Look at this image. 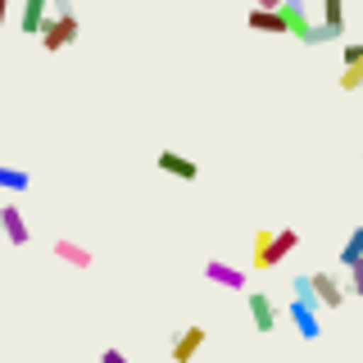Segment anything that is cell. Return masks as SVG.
<instances>
[{
  "label": "cell",
  "mask_w": 363,
  "mask_h": 363,
  "mask_svg": "<svg viewBox=\"0 0 363 363\" xmlns=\"http://www.w3.org/2000/svg\"><path fill=\"white\" fill-rule=\"evenodd\" d=\"M281 5H295V9H304V0H281Z\"/></svg>",
  "instance_id": "484cf974"
},
{
  "label": "cell",
  "mask_w": 363,
  "mask_h": 363,
  "mask_svg": "<svg viewBox=\"0 0 363 363\" xmlns=\"http://www.w3.org/2000/svg\"><path fill=\"white\" fill-rule=\"evenodd\" d=\"M336 259H340V268H345V272L354 268V264H363V227H354V232L345 236V245H340Z\"/></svg>",
  "instance_id": "9a60e30c"
},
{
  "label": "cell",
  "mask_w": 363,
  "mask_h": 363,
  "mask_svg": "<svg viewBox=\"0 0 363 363\" xmlns=\"http://www.w3.org/2000/svg\"><path fill=\"white\" fill-rule=\"evenodd\" d=\"M345 68H363V41H345Z\"/></svg>",
  "instance_id": "ac0fdd59"
},
{
  "label": "cell",
  "mask_w": 363,
  "mask_h": 363,
  "mask_svg": "<svg viewBox=\"0 0 363 363\" xmlns=\"http://www.w3.org/2000/svg\"><path fill=\"white\" fill-rule=\"evenodd\" d=\"M327 41H336V37L323 28V23H313V32H309V41H304V45H327Z\"/></svg>",
  "instance_id": "7402d4cb"
},
{
  "label": "cell",
  "mask_w": 363,
  "mask_h": 363,
  "mask_svg": "<svg viewBox=\"0 0 363 363\" xmlns=\"http://www.w3.org/2000/svg\"><path fill=\"white\" fill-rule=\"evenodd\" d=\"M77 37H82V23H77V18H45V28H41L37 41L55 55V50H68Z\"/></svg>",
  "instance_id": "7a4b0ae2"
},
{
  "label": "cell",
  "mask_w": 363,
  "mask_h": 363,
  "mask_svg": "<svg viewBox=\"0 0 363 363\" xmlns=\"http://www.w3.org/2000/svg\"><path fill=\"white\" fill-rule=\"evenodd\" d=\"M50 250H55V259H60V264H68V268H91V250L77 245V241H68V236H60Z\"/></svg>",
  "instance_id": "7c38bea8"
},
{
  "label": "cell",
  "mask_w": 363,
  "mask_h": 363,
  "mask_svg": "<svg viewBox=\"0 0 363 363\" xmlns=\"http://www.w3.org/2000/svg\"><path fill=\"white\" fill-rule=\"evenodd\" d=\"M286 318L295 323V332H300L304 340H318V336H323V318H318V309H309V304H295V300H291Z\"/></svg>",
  "instance_id": "30bf717a"
},
{
  "label": "cell",
  "mask_w": 363,
  "mask_h": 363,
  "mask_svg": "<svg viewBox=\"0 0 363 363\" xmlns=\"http://www.w3.org/2000/svg\"><path fill=\"white\" fill-rule=\"evenodd\" d=\"M295 245H300V232H295V227H281V232H268L264 227V232H255V255H250V264H255L259 272L277 268Z\"/></svg>",
  "instance_id": "6da1fadb"
},
{
  "label": "cell",
  "mask_w": 363,
  "mask_h": 363,
  "mask_svg": "<svg viewBox=\"0 0 363 363\" xmlns=\"http://www.w3.org/2000/svg\"><path fill=\"white\" fill-rule=\"evenodd\" d=\"M245 304H250V318H255V332H272V327H277V304L268 300L264 291H250L245 295Z\"/></svg>",
  "instance_id": "ba28073f"
},
{
  "label": "cell",
  "mask_w": 363,
  "mask_h": 363,
  "mask_svg": "<svg viewBox=\"0 0 363 363\" xmlns=\"http://www.w3.org/2000/svg\"><path fill=\"white\" fill-rule=\"evenodd\" d=\"M313 281V295H318V309H340L345 304V281L336 272H309Z\"/></svg>",
  "instance_id": "277c9868"
},
{
  "label": "cell",
  "mask_w": 363,
  "mask_h": 363,
  "mask_svg": "<svg viewBox=\"0 0 363 363\" xmlns=\"http://www.w3.org/2000/svg\"><path fill=\"white\" fill-rule=\"evenodd\" d=\"M323 5V28L332 37H345V0H318Z\"/></svg>",
  "instance_id": "5bb4252c"
},
{
  "label": "cell",
  "mask_w": 363,
  "mask_h": 363,
  "mask_svg": "<svg viewBox=\"0 0 363 363\" xmlns=\"http://www.w3.org/2000/svg\"><path fill=\"white\" fill-rule=\"evenodd\" d=\"M291 291H295V304H309V309H318V295H313L309 272H304V277H295V281H291Z\"/></svg>",
  "instance_id": "e0dca14e"
},
{
  "label": "cell",
  "mask_w": 363,
  "mask_h": 363,
  "mask_svg": "<svg viewBox=\"0 0 363 363\" xmlns=\"http://www.w3.org/2000/svg\"><path fill=\"white\" fill-rule=\"evenodd\" d=\"M359 159H363V155H359Z\"/></svg>",
  "instance_id": "4316f807"
},
{
  "label": "cell",
  "mask_w": 363,
  "mask_h": 363,
  "mask_svg": "<svg viewBox=\"0 0 363 363\" xmlns=\"http://www.w3.org/2000/svg\"><path fill=\"white\" fill-rule=\"evenodd\" d=\"M255 9H281V0H255Z\"/></svg>",
  "instance_id": "cb8c5ba5"
},
{
  "label": "cell",
  "mask_w": 363,
  "mask_h": 363,
  "mask_svg": "<svg viewBox=\"0 0 363 363\" xmlns=\"http://www.w3.org/2000/svg\"><path fill=\"white\" fill-rule=\"evenodd\" d=\"M155 164H159V173H168V177H177V182H196L200 177V164H196V159H186V155H177V150H159Z\"/></svg>",
  "instance_id": "5b68a950"
},
{
  "label": "cell",
  "mask_w": 363,
  "mask_h": 363,
  "mask_svg": "<svg viewBox=\"0 0 363 363\" xmlns=\"http://www.w3.org/2000/svg\"><path fill=\"white\" fill-rule=\"evenodd\" d=\"M50 18H77L73 0H50Z\"/></svg>",
  "instance_id": "ffe728a7"
},
{
  "label": "cell",
  "mask_w": 363,
  "mask_h": 363,
  "mask_svg": "<svg viewBox=\"0 0 363 363\" xmlns=\"http://www.w3.org/2000/svg\"><path fill=\"white\" fill-rule=\"evenodd\" d=\"M0 232L9 236V245H28L32 241V227H28L18 204H0Z\"/></svg>",
  "instance_id": "8992f818"
},
{
  "label": "cell",
  "mask_w": 363,
  "mask_h": 363,
  "mask_svg": "<svg viewBox=\"0 0 363 363\" xmlns=\"http://www.w3.org/2000/svg\"><path fill=\"white\" fill-rule=\"evenodd\" d=\"M204 340H209V332L204 327H182V332L168 340V354H173V363H191L204 350Z\"/></svg>",
  "instance_id": "3957f363"
},
{
  "label": "cell",
  "mask_w": 363,
  "mask_h": 363,
  "mask_svg": "<svg viewBox=\"0 0 363 363\" xmlns=\"http://www.w3.org/2000/svg\"><path fill=\"white\" fill-rule=\"evenodd\" d=\"M281 18H286V37H300V41H309V32H313V18L304 14V9H295V5H281Z\"/></svg>",
  "instance_id": "4fadbf2b"
},
{
  "label": "cell",
  "mask_w": 363,
  "mask_h": 363,
  "mask_svg": "<svg viewBox=\"0 0 363 363\" xmlns=\"http://www.w3.org/2000/svg\"><path fill=\"white\" fill-rule=\"evenodd\" d=\"M345 295H363V264L350 268V281H345Z\"/></svg>",
  "instance_id": "44dd1931"
},
{
  "label": "cell",
  "mask_w": 363,
  "mask_h": 363,
  "mask_svg": "<svg viewBox=\"0 0 363 363\" xmlns=\"http://www.w3.org/2000/svg\"><path fill=\"white\" fill-rule=\"evenodd\" d=\"M250 32H272V37H286V18L281 9H250Z\"/></svg>",
  "instance_id": "8fae6325"
},
{
  "label": "cell",
  "mask_w": 363,
  "mask_h": 363,
  "mask_svg": "<svg viewBox=\"0 0 363 363\" xmlns=\"http://www.w3.org/2000/svg\"><path fill=\"white\" fill-rule=\"evenodd\" d=\"M28 186H32V173H28V168H9V164H0V191L18 196V191H28Z\"/></svg>",
  "instance_id": "2e32d148"
},
{
  "label": "cell",
  "mask_w": 363,
  "mask_h": 363,
  "mask_svg": "<svg viewBox=\"0 0 363 363\" xmlns=\"http://www.w3.org/2000/svg\"><path fill=\"white\" fill-rule=\"evenodd\" d=\"M45 18H50V0H23V9H18V28L28 32V37H41Z\"/></svg>",
  "instance_id": "9c48e42d"
},
{
  "label": "cell",
  "mask_w": 363,
  "mask_h": 363,
  "mask_svg": "<svg viewBox=\"0 0 363 363\" xmlns=\"http://www.w3.org/2000/svg\"><path fill=\"white\" fill-rule=\"evenodd\" d=\"M204 281H213V286H227V291H245V268L223 264V259H209V264H204Z\"/></svg>",
  "instance_id": "52a82bcc"
},
{
  "label": "cell",
  "mask_w": 363,
  "mask_h": 363,
  "mask_svg": "<svg viewBox=\"0 0 363 363\" xmlns=\"http://www.w3.org/2000/svg\"><path fill=\"white\" fill-rule=\"evenodd\" d=\"M100 363H132V359L123 354L118 345H105V350H100Z\"/></svg>",
  "instance_id": "603a6c76"
},
{
  "label": "cell",
  "mask_w": 363,
  "mask_h": 363,
  "mask_svg": "<svg viewBox=\"0 0 363 363\" xmlns=\"http://www.w3.org/2000/svg\"><path fill=\"white\" fill-rule=\"evenodd\" d=\"M363 86V68H345L340 73V91H359Z\"/></svg>",
  "instance_id": "d6986e66"
},
{
  "label": "cell",
  "mask_w": 363,
  "mask_h": 363,
  "mask_svg": "<svg viewBox=\"0 0 363 363\" xmlns=\"http://www.w3.org/2000/svg\"><path fill=\"white\" fill-rule=\"evenodd\" d=\"M5 18H9V0H0V32H5Z\"/></svg>",
  "instance_id": "d4e9b609"
}]
</instances>
